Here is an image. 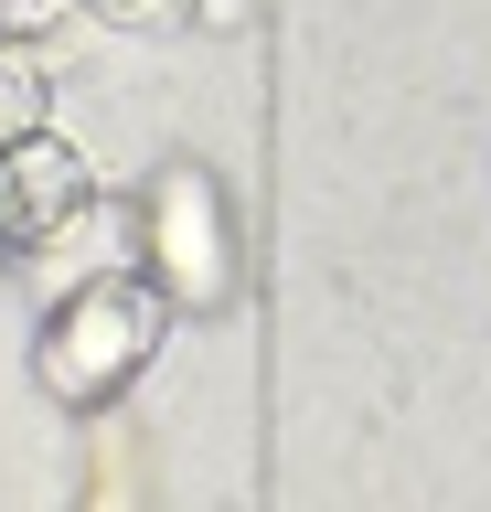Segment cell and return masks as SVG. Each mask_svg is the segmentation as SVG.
Wrapping results in <instances>:
<instances>
[{
    "label": "cell",
    "mask_w": 491,
    "mask_h": 512,
    "mask_svg": "<svg viewBox=\"0 0 491 512\" xmlns=\"http://www.w3.org/2000/svg\"><path fill=\"white\" fill-rule=\"evenodd\" d=\"M171 299L161 278H139V267H107V278L65 288V299H43V331H33V384L54 395L65 416H97L118 406L150 363H161V331H171Z\"/></svg>",
    "instance_id": "6da1fadb"
},
{
    "label": "cell",
    "mask_w": 491,
    "mask_h": 512,
    "mask_svg": "<svg viewBox=\"0 0 491 512\" xmlns=\"http://www.w3.org/2000/svg\"><path fill=\"white\" fill-rule=\"evenodd\" d=\"M33 256H43V288H54V299H65V288H86V278H107V267H139V203L86 192L54 235H33Z\"/></svg>",
    "instance_id": "277c9868"
},
{
    "label": "cell",
    "mask_w": 491,
    "mask_h": 512,
    "mask_svg": "<svg viewBox=\"0 0 491 512\" xmlns=\"http://www.w3.org/2000/svg\"><path fill=\"white\" fill-rule=\"evenodd\" d=\"M139 278H161L171 310H225L235 299V214L203 160H161L139 182Z\"/></svg>",
    "instance_id": "7a4b0ae2"
},
{
    "label": "cell",
    "mask_w": 491,
    "mask_h": 512,
    "mask_svg": "<svg viewBox=\"0 0 491 512\" xmlns=\"http://www.w3.org/2000/svg\"><path fill=\"white\" fill-rule=\"evenodd\" d=\"M0 192H11V224H22V246L33 235H54V224L97 192V171H86V150L75 139H54V128H33V139H11L0 150Z\"/></svg>",
    "instance_id": "3957f363"
},
{
    "label": "cell",
    "mask_w": 491,
    "mask_h": 512,
    "mask_svg": "<svg viewBox=\"0 0 491 512\" xmlns=\"http://www.w3.org/2000/svg\"><path fill=\"white\" fill-rule=\"evenodd\" d=\"M267 0H193V22H214V32H235V22H257Z\"/></svg>",
    "instance_id": "ba28073f"
},
{
    "label": "cell",
    "mask_w": 491,
    "mask_h": 512,
    "mask_svg": "<svg viewBox=\"0 0 491 512\" xmlns=\"http://www.w3.org/2000/svg\"><path fill=\"white\" fill-rule=\"evenodd\" d=\"M54 128V75L33 64V43H0V150Z\"/></svg>",
    "instance_id": "5b68a950"
},
{
    "label": "cell",
    "mask_w": 491,
    "mask_h": 512,
    "mask_svg": "<svg viewBox=\"0 0 491 512\" xmlns=\"http://www.w3.org/2000/svg\"><path fill=\"white\" fill-rule=\"evenodd\" d=\"M97 22H129V32H171V22H193V0H86Z\"/></svg>",
    "instance_id": "52a82bcc"
},
{
    "label": "cell",
    "mask_w": 491,
    "mask_h": 512,
    "mask_svg": "<svg viewBox=\"0 0 491 512\" xmlns=\"http://www.w3.org/2000/svg\"><path fill=\"white\" fill-rule=\"evenodd\" d=\"M11 256H22V224H11V192H0V278H11Z\"/></svg>",
    "instance_id": "9c48e42d"
},
{
    "label": "cell",
    "mask_w": 491,
    "mask_h": 512,
    "mask_svg": "<svg viewBox=\"0 0 491 512\" xmlns=\"http://www.w3.org/2000/svg\"><path fill=\"white\" fill-rule=\"evenodd\" d=\"M86 0H0V43H43V32H65Z\"/></svg>",
    "instance_id": "8992f818"
}]
</instances>
